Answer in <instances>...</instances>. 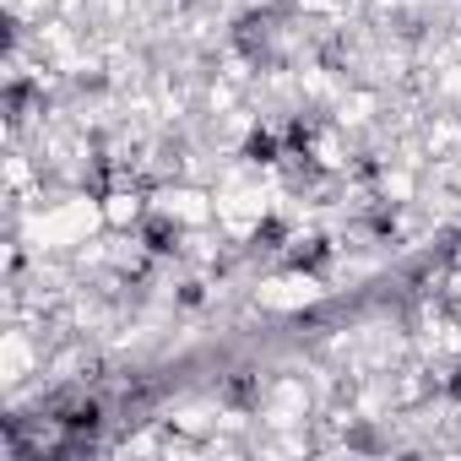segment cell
<instances>
[{"label": "cell", "mask_w": 461, "mask_h": 461, "mask_svg": "<svg viewBox=\"0 0 461 461\" xmlns=\"http://www.w3.org/2000/svg\"><path fill=\"white\" fill-rule=\"evenodd\" d=\"M326 256H331V245H326L321 234H310V240H294L288 267H294V272H321V267H326Z\"/></svg>", "instance_id": "obj_1"}, {"label": "cell", "mask_w": 461, "mask_h": 461, "mask_svg": "<svg viewBox=\"0 0 461 461\" xmlns=\"http://www.w3.org/2000/svg\"><path fill=\"white\" fill-rule=\"evenodd\" d=\"M141 240H147V250H158V256H163V250H174V240H179V234H174V222L152 217V222L141 228Z\"/></svg>", "instance_id": "obj_2"}, {"label": "cell", "mask_w": 461, "mask_h": 461, "mask_svg": "<svg viewBox=\"0 0 461 461\" xmlns=\"http://www.w3.org/2000/svg\"><path fill=\"white\" fill-rule=\"evenodd\" d=\"M245 158H250V163H277V136L256 131V136H250V147H245Z\"/></svg>", "instance_id": "obj_3"}, {"label": "cell", "mask_w": 461, "mask_h": 461, "mask_svg": "<svg viewBox=\"0 0 461 461\" xmlns=\"http://www.w3.org/2000/svg\"><path fill=\"white\" fill-rule=\"evenodd\" d=\"M445 396H450V402H461V369H456V375L445 380Z\"/></svg>", "instance_id": "obj_4"}]
</instances>
